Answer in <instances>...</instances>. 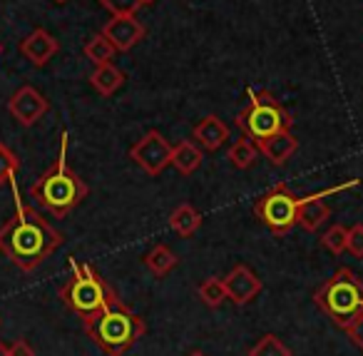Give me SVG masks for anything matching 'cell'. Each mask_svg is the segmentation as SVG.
Returning <instances> with one entry per match:
<instances>
[{
    "instance_id": "83f0119b",
    "label": "cell",
    "mask_w": 363,
    "mask_h": 356,
    "mask_svg": "<svg viewBox=\"0 0 363 356\" xmlns=\"http://www.w3.org/2000/svg\"><path fill=\"white\" fill-rule=\"evenodd\" d=\"M346 334H348V339H351L353 344H356L358 349L363 351V311L353 316V321L346 326Z\"/></svg>"
},
{
    "instance_id": "f546056e",
    "label": "cell",
    "mask_w": 363,
    "mask_h": 356,
    "mask_svg": "<svg viewBox=\"0 0 363 356\" xmlns=\"http://www.w3.org/2000/svg\"><path fill=\"white\" fill-rule=\"evenodd\" d=\"M0 356H8V346L3 341H0Z\"/></svg>"
},
{
    "instance_id": "52a82bcc",
    "label": "cell",
    "mask_w": 363,
    "mask_h": 356,
    "mask_svg": "<svg viewBox=\"0 0 363 356\" xmlns=\"http://www.w3.org/2000/svg\"><path fill=\"white\" fill-rule=\"evenodd\" d=\"M296 212H298V197H294L286 185H274L254 205L257 220L262 225H267L279 237L289 234L296 227Z\"/></svg>"
},
{
    "instance_id": "ba28073f",
    "label": "cell",
    "mask_w": 363,
    "mask_h": 356,
    "mask_svg": "<svg viewBox=\"0 0 363 356\" xmlns=\"http://www.w3.org/2000/svg\"><path fill=\"white\" fill-rule=\"evenodd\" d=\"M130 157L137 162V167H142V170H145L150 177H157V175H162V172H164L167 165H169L172 145L160 135V132L152 130V132H147L145 137H140V140L132 145Z\"/></svg>"
},
{
    "instance_id": "7402d4cb",
    "label": "cell",
    "mask_w": 363,
    "mask_h": 356,
    "mask_svg": "<svg viewBox=\"0 0 363 356\" xmlns=\"http://www.w3.org/2000/svg\"><path fill=\"white\" fill-rule=\"evenodd\" d=\"M199 299L209 306V309H217L227 301V286H224L222 276H209L199 284Z\"/></svg>"
},
{
    "instance_id": "d6a6232c",
    "label": "cell",
    "mask_w": 363,
    "mask_h": 356,
    "mask_svg": "<svg viewBox=\"0 0 363 356\" xmlns=\"http://www.w3.org/2000/svg\"><path fill=\"white\" fill-rule=\"evenodd\" d=\"M55 3H67V0H55Z\"/></svg>"
},
{
    "instance_id": "f1b7e54d",
    "label": "cell",
    "mask_w": 363,
    "mask_h": 356,
    "mask_svg": "<svg viewBox=\"0 0 363 356\" xmlns=\"http://www.w3.org/2000/svg\"><path fill=\"white\" fill-rule=\"evenodd\" d=\"M8 356H35V349L26 339H18L8 346Z\"/></svg>"
},
{
    "instance_id": "8992f818",
    "label": "cell",
    "mask_w": 363,
    "mask_h": 356,
    "mask_svg": "<svg viewBox=\"0 0 363 356\" xmlns=\"http://www.w3.org/2000/svg\"><path fill=\"white\" fill-rule=\"evenodd\" d=\"M291 115L269 92L252 95L249 105L237 115V127L244 132V137H249L254 142L267 140L269 135H277V132L291 130Z\"/></svg>"
},
{
    "instance_id": "9a60e30c",
    "label": "cell",
    "mask_w": 363,
    "mask_h": 356,
    "mask_svg": "<svg viewBox=\"0 0 363 356\" xmlns=\"http://www.w3.org/2000/svg\"><path fill=\"white\" fill-rule=\"evenodd\" d=\"M257 147L272 165H286L294 152L298 150V140L289 130H284L277 132V135H269L267 140L257 142Z\"/></svg>"
},
{
    "instance_id": "e0dca14e",
    "label": "cell",
    "mask_w": 363,
    "mask_h": 356,
    "mask_svg": "<svg viewBox=\"0 0 363 356\" xmlns=\"http://www.w3.org/2000/svg\"><path fill=\"white\" fill-rule=\"evenodd\" d=\"M90 85L95 87L100 95L110 97L125 85V75H122L120 68H115L112 63H105V65H95L90 75Z\"/></svg>"
},
{
    "instance_id": "603a6c76",
    "label": "cell",
    "mask_w": 363,
    "mask_h": 356,
    "mask_svg": "<svg viewBox=\"0 0 363 356\" xmlns=\"http://www.w3.org/2000/svg\"><path fill=\"white\" fill-rule=\"evenodd\" d=\"M247 356H294V354L277 334H264L262 339L249 349Z\"/></svg>"
},
{
    "instance_id": "7c38bea8",
    "label": "cell",
    "mask_w": 363,
    "mask_h": 356,
    "mask_svg": "<svg viewBox=\"0 0 363 356\" xmlns=\"http://www.w3.org/2000/svg\"><path fill=\"white\" fill-rule=\"evenodd\" d=\"M224 286H227V299H232L237 306H244L262 291V279L247 264H237L227 274Z\"/></svg>"
},
{
    "instance_id": "5b68a950",
    "label": "cell",
    "mask_w": 363,
    "mask_h": 356,
    "mask_svg": "<svg viewBox=\"0 0 363 356\" xmlns=\"http://www.w3.org/2000/svg\"><path fill=\"white\" fill-rule=\"evenodd\" d=\"M313 301L333 324L346 329L353 316L363 311V281L348 266H341L331 279L318 286Z\"/></svg>"
},
{
    "instance_id": "1f68e13d",
    "label": "cell",
    "mask_w": 363,
    "mask_h": 356,
    "mask_svg": "<svg viewBox=\"0 0 363 356\" xmlns=\"http://www.w3.org/2000/svg\"><path fill=\"white\" fill-rule=\"evenodd\" d=\"M150 3H155V0H142V6H150Z\"/></svg>"
},
{
    "instance_id": "d6986e66",
    "label": "cell",
    "mask_w": 363,
    "mask_h": 356,
    "mask_svg": "<svg viewBox=\"0 0 363 356\" xmlns=\"http://www.w3.org/2000/svg\"><path fill=\"white\" fill-rule=\"evenodd\" d=\"M177 261H179V259H177V254L169 249V247H164V244L152 247V252L145 257V266L155 276H167L177 266Z\"/></svg>"
},
{
    "instance_id": "d4e9b609",
    "label": "cell",
    "mask_w": 363,
    "mask_h": 356,
    "mask_svg": "<svg viewBox=\"0 0 363 356\" xmlns=\"http://www.w3.org/2000/svg\"><path fill=\"white\" fill-rule=\"evenodd\" d=\"M346 239H348V230L341 225H333L331 230L323 234L321 244L326 247L331 254H341V252H346Z\"/></svg>"
},
{
    "instance_id": "277c9868",
    "label": "cell",
    "mask_w": 363,
    "mask_h": 356,
    "mask_svg": "<svg viewBox=\"0 0 363 356\" xmlns=\"http://www.w3.org/2000/svg\"><path fill=\"white\" fill-rule=\"evenodd\" d=\"M70 279L62 284L60 299L65 301L67 309L75 311L80 319L97 314L105 306H110L117 299V294L112 291V286L92 269L90 264H82L75 257H70Z\"/></svg>"
},
{
    "instance_id": "4fadbf2b",
    "label": "cell",
    "mask_w": 363,
    "mask_h": 356,
    "mask_svg": "<svg viewBox=\"0 0 363 356\" xmlns=\"http://www.w3.org/2000/svg\"><path fill=\"white\" fill-rule=\"evenodd\" d=\"M60 50V43L45 31V28H35L26 41L21 43V53L33 63L35 68H43L55 58V53Z\"/></svg>"
},
{
    "instance_id": "ffe728a7",
    "label": "cell",
    "mask_w": 363,
    "mask_h": 356,
    "mask_svg": "<svg viewBox=\"0 0 363 356\" xmlns=\"http://www.w3.org/2000/svg\"><path fill=\"white\" fill-rule=\"evenodd\" d=\"M229 160H232V165L239 167V170H249V167H254V165H257V160H259L257 142L249 140V137L237 140L232 147H229Z\"/></svg>"
},
{
    "instance_id": "5bb4252c",
    "label": "cell",
    "mask_w": 363,
    "mask_h": 356,
    "mask_svg": "<svg viewBox=\"0 0 363 356\" xmlns=\"http://www.w3.org/2000/svg\"><path fill=\"white\" fill-rule=\"evenodd\" d=\"M192 140L197 142L202 150L217 152L219 147L229 140V125L219 115H207L194 125Z\"/></svg>"
},
{
    "instance_id": "4316f807",
    "label": "cell",
    "mask_w": 363,
    "mask_h": 356,
    "mask_svg": "<svg viewBox=\"0 0 363 356\" xmlns=\"http://www.w3.org/2000/svg\"><path fill=\"white\" fill-rule=\"evenodd\" d=\"M346 249L353 257H363V225H353L348 230V239H346Z\"/></svg>"
},
{
    "instance_id": "8fae6325",
    "label": "cell",
    "mask_w": 363,
    "mask_h": 356,
    "mask_svg": "<svg viewBox=\"0 0 363 356\" xmlns=\"http://www.w3.org/2000/svg\"><path fill=\"white\" fill-rule=\"evenodd\" d=\"M102 36L117 53H127L145 38V26L135 16H112V21H107V26L102 28Z\"/></svg>"
},
{
    "instance_id": "484cf974",
    "label": "cell",
    "mask_w": 363,
    "mask_h": 356,
    "mask_svg": "<svg viewBox=\"0 0 363 356\" xmlns=\"http://www.w3.org/2000/svg\"><path fill=\"white\" fill-rule=\"evenodd\" d=\"M100 6L112 16H135L142 8V0H100Z\"/></svg>"
},
{
    "instance_id": "cb8c5ba5",
    "label": "cell",
    "mask_w": 363,
    "mask_h": 356,
    "mask_svg": "<svg viewBox=\"0 0 363 356\" xmlns=\"http://www.w3.org/2000/svg\"><path fill=\"white\" fill-rule=\"evenodd\" d=\"M18 172H21V160H18V155L6 142H0V187L16 182Z\"/></svg>"
},
{
    "instance_id": "9c48e42d",
    "label": "cell",
    "mask_w": 363,
    "mask_h": 356,
    "mask_svg": "<svg viewBox=\"0 0 363 356\" xmlns=\"http://www.w3.org/2000/svg\"><path fill=\"white\" fill-rule=\"evenodd\" d=\"M50 110V102L43 92H38L33 85H23L16 95L8 100V112L13 120H18L23 127H33L45 112Z\"/></svg>"
},
{
    "instance_id": "6da1fadb",
    "label": "cell",
    "mask_w": 363,
    "mask_h": 356,
    "mask_svg": "<svg viewBox=\"0 0 363 356\" xmlns=\"http://www.w3.org/2000/svg\"><path fill=\"white\" fill-rule=\"evenodd\" d=\"M11 185L16 190V215L0 227V252L21 271H35L65 239L50 222L43 220L40 212L23 205L16 182Z\"/></svg>"
},
{
    "instance_id": "44dd1931",
    "label": "cell",
    "mask_w": 363,
    "mask_h": 356,
    "mask_svg": "<svg viewBox=\"0 0 363 356\" xmlns=\"http://www.w3.org/2000/svg\"><path fill=\"white\" fill-rule=\"evenodd\" d=\"M115 48H112V43L107 41L102 33H97V36H92L90 41L85 43V58L90 63H95V65H105V63H112V58H115Z\"/></svg>"
},
{
    "instance_id": "ac0fdd59",
    "label": "cell",
    "mask_w": 363,
    "mask_h": 356,
    "mask_svg": "<svg viewBox=\"0 0 363 356\" xmlns=\"http://www.w3.org/2000/svg\"><path fill=\"white\" fill-rule=\"evenodd\" d=\"M169 227L179 237H192L194 232L202 227V215L197 212V207H192L189 202H184V205H179L169 215Z\"/></svg>"
},
{
    "instance_id": "3957f363",
    "label": "cell",
    "mask_w": 363,
    "mask_h": 356,
    "mask_svg": "<svg viewBox=\"0 0 363 356\" xmlns=\"http://www.w3.org/2000/svg\"><path fill=\"white\" fill-rule=\"evenodd\" d=\"M85 331L107 356H125L137 341L145 336V319L135 311H130L120 299L105 306L97 314L87 316Z\"/></svg>"
},
{
    "instance_id": "30bf717a",
    "label": "cell",
    "mask_w": 363,
    "mask_h": 356,
    "mask_svg": "<svg viewBox=\"0 0 363 356\" xmlns=\"http://www.w3.org/2000/svg\"><path fill=\"white\" fill-rule=\"evenodd\" d=\"M356 185H358V182L351 180L348 185H338V187H331V190H326V192H316V195L298 200L296 225L303 227L306 232H316L318 227H321L323 222H326L328 217H331V207L326 205V197L333 195V192L346 190V187H356Z\"/></svg>"
},
{
    "instance_id": "7a4b0ae2",
    "label": "cell",
    "mask_w": 363,
    "mask_h": 356,
    "mask_svg": "<svg viewBox=\"0 0 363 356\" xmlns=\"http://www.w3.org/2000/svg\"><path fill=\"white\" fill-rule=\"evenodd\" d=\"M65 152H67V135H62L57 162L45 175L38 177V182L30 187V200L35 202L40 210L50 212L52 217H67L87 195H90L87 182L82 180L77 172H72L70 167H67Z\"/></svg>"
},
{
    "instance_id": "4dcf8cb0",
    "label": "cell",
    "mask_w": 363,
    "mask_h": 356,
    "mask_svg": "<svg viewBox=\"0 0 363 356\" xmlns=\"http://www.w3.org/2000/svg\"><path fill=\"white\" fill-rule=\"evenodd\" d=\"M187 356H207L204 351H192V354H187Z\"/></svg>"
},
{
    "instance_id": "836d02e7",
    "label": "cell",
    "mask_w": 363,
    "mask_h": 356,
    "mask_svg": "<svg viewBox=\"0 0 363 356\" xmlns=\"http://www.w3.org/2000/svg\"><path fill=\"white\" fill-rule=\"evenodd\" d=\"M0 55H3V45H0Z\"/></svg>"
},
{
    "instance_id": "2e32d148",
    "label": "cell",
    "mask_w": 363,
    "mask_h": 356,
    "mask_svg": "<svg viewBox=\"0 0 363 356\" xmlns=\"http://www.w3.org/2000/svg\"><path fill=\"white\" fill-rule=\"evenodd\" d=\"M202 157H204V152L197 142L184 140V142H179V145L172 147L169 165L174 167L179 175H192V172H197L199 165H202Z\"/></svg>"
}]
</instances>
